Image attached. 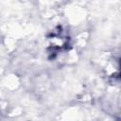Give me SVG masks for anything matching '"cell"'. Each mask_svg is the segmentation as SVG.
Segmentation results:
<instances>
[{"mask_svg": "<svg viewBox=\"0 0 121 121\" xmlns=\"http://www.w3.org/2000/svg\"><path fill=\"white\" fill-rule=\"evenodd\" d=\"M69 39L61 27L52 31L48 36V49L52 54H57L59 51L65 49L68 45Z\"/></svg>", "mask_w": 121, "mask_h": 121, "instance_id": "6da1fadb", "label": "cell"}]
</instances>
